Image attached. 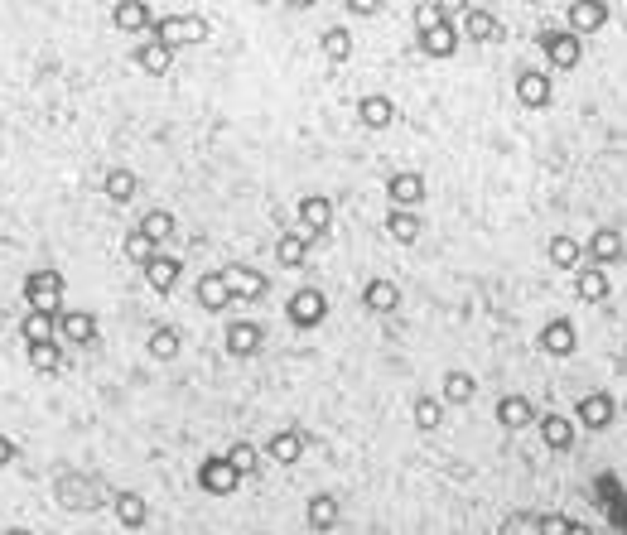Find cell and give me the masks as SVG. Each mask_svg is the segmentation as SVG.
<instances>
[{
    "instance_id": "obj_29",
    "label": "cell",
    "mask_w": 627,
    "mask_h": 535,
    "mask_svg": "<svg viewBox=\"0 0 627 535\" xmlns=\"http://www.w3.org/2000/svg\"><path fill=\"white\" fill-rule=\"evenodd\" d=\"M574 348H579V338H574L570 319H550L546 328H541V352H550V357H570Z\"/></svg>"
},
{
    "instance_id": "obj_27",
    "label": "cell",
    "mask_w": 627,
    "mask_h": 535,
    "mask_svg": "<svg viewBox=\"0 0 627 535\" xmlns=\"http://www.w3.org/2000/svg\"><path fill=\"white\" fill-rule=\"evenodd\" d=\"M111 25L126 29V34H136V29H155V10H150L145 0H121V5H111Z\"/></svg>"
},
{
    "instance_id": "obj_3",
    "label": "cell",
    "mask_w": 627,
    "mask_h": 535,
    "mask_svg": "<svg viewBox=\"0 0 627 535\" xmlns=\"http://www.w3.org/2000/svg\"><path fill=\"white\" fill-rule=\"evenodd\" d=\"M536 44H541V54L550 58V68H579V58H584V39H579L570 25L565 29L546 25L536 34Z\"/></svg>"
},
{
    "instance_id": "obj_24",
    "label": "cell",
    "mask_w": 627,
    "mask_h": 535,
    "mask_svg": "<svg viewBox=\"0 0 627 535\" xmlns=\"http://www.w3.org/2000/svg\"><path fill=\"white\" fill-rule=\"evenodd\" d=\"M357 121H362L367 131H386V126H396V102L382 97V92H372V97L357 102Z\"/></svg>"
},
{
    "instance_id": "obj_25",
    "label": "cell",
    "mask_w": 627,
    "mask_h": 535,
    "mask_svg": "<svg viewBox=\"0 0 627 535\" xmlns=\"http://www.w3.org/2000/svg\"><path fill=\"white\" fill-rule=\"evenodd\" d=\"M420 232H425V222H420L415 208H391V213H386V237L396 241V246H415Z\"/></svg>"
},
{
    "instance_id": "obj_23",
    "label": "cell",
    "mask_w": 627,
    "mask_h": 535,
    "mask_svg": "<svg viewBox=\"0 0 627 535\" xmlns=\"http://www.w3.org/2000/svg\"><path fill=\"white\" fill-rule=\"evenodd\" d=\"M550 266L565 270V275H579V266H584V241L570 237V232H555V237H550Z\"/></svg>"
},
{
    "instance_id": "obj_48",
    "label": "cell",
    "mask_w": 627,
    "mask_h": 535,
    "mask_svg": "<svg viewBox=\"0 0 627 535\" xmlns=\"http://www.w3.org/2000/svg\"><path fill=\"white\" fill-rule=\"evenodd\" d=\"M521 535H531V531H521Z\"/></svg>"
},
{
    "instance_id": "obj_20",
    "label": "cell",
    "mask_w": 627,
    "mask_h": 535,
    "mask_svg": "<svg viewBox=\"0 0 627 535\" xmlns=\"http://www.w3.org/2000/svg\"><path fill=\"white\" fill-rule=\"evenodd\" d=\"M338 516H343V502H338L333 492H314V497H309V507H304L309 531H319V535L333 531V526H338Z\"/></svg>"
},
{
    "instance_id": "obj_35",
    "label": "cell",
    "mask_w": 627,
    "mask_h": 535,
    "mask_svg": "<svg viewBox=\"0 0 627 535\" xmlns=\"http://www.w3.org/2000/svg\"><path fill=\"white\" fill-rule=\"evenodd\" d=\"M227 463H232V468H237V478H256V473H261V463H266V454H261V449H256V444H246V439H237V444H232V449H227Z\"/></svg>"
},
{
    "instance_id": "obj_32",
    "label": "cell",
    "mask_w": 627,
    "mask_h": 535,
    "mask_svg": "<svg viewBox=\"0 0 627 535\" xmlns=\"http://www.w3.org/2000/svg\"><path fill=\"white\" fill-rule=\"evenodd\" d=\"M608 270H599V266H579V275H574V295L579 299H589V304H603L608 299Z\"/></svg>"
},
{
    "instance_id": "obj_6",
    "label": "cell",
    "mask_w": 627,
    "mask_h": 535,
    "mask_svg": "<svg viewBox=\"0 0 627 535\" xmlns=\"http://www.w3.org/2000/svg\"><path fill=\"white\" fill-rule=\"evenodd\" d=\"M613 420H618V401H613L608 391H589V396H579V405H574V425L589 429V434H603Z\"/></svg>"
},
{
    "instance_id": "obj_13",
    "label": "cell",
    "mask_w": 627,
    "mask_h": 535,
    "mask_svg": "<svg viewBox=\"0 0 627 535\" xmlns=\"http://www.w3.org/2000/svg\"><path fill=\"white\" fill-rule=\"evenodd\" d=\"M97 333H102V328H97V319H92L87 309H63V314H58V338L73 343V348H92Z\"/></svg>"
},
{
    "instance_id": "obj_36",
    "label": "cell",
    "mask_w": 627,
    "mask_h": 535,
    "mask_svg": "<svg viewBox=\"0 0 627 535\" xmlns=\"http://www.w3.org/2000/svg\"><path fill=\"white\" fill-rule=\"evenodd\" d=\"M473 396H478V376L444 372V396H439V401H444V405H468Z\"/></svg>"
},
{
    "instance_id": "obj_44",
    "label": "cell",
    "mask_w": 627,
    "mask_h": 535,
    "mask_svg": "<svg viewBox=\"0 0 627 535\" xmlns=\"http://www.w3.org/2000/svg\"><path fill=\"white\" fill-rule=\"evenodd\" d=\"M15 454H20V449H15V439H10V434H0V468H10Z\"/></svg>"
},
{
    "instance_id": "obj_39",
    "label": "cell",
    "mask_w": 627,
    "mask_h": 535,
    "mask_svg": "<svg viewBox=\"0 0 627 535\" xmlns=\"http://www.w3.org/2000/svg\"><path fill=\"white\" fill-rule=\"evenodd\" d=\"M145 348H150V357H155V362H174V357H179V348H184V338H179V328H155Z\"/></svg>"
},
{
    "instance_id": "obj_45",
    "label": "cell",
    "mask_w": 627,
    "mask_h": 535,
    "mask_svg": "<svg viewBox=\"0 0 627 535\" xmlns=\"http://www.w3.org/2000/svg\"><path fill=\"white\" fill-rule=\"evenodd\" d=\"M348 10H353V15H377L382 5H377V0H348Z\"/></svg>"
},
{
    "instance_id": "obj_11",
    "label": "cell",
    "mask_w": 627,
    "mask_h": 535,
    "mask_svg": "<svg viewBox=\"0 0 627 535\" xmlns=\"http://www.w3.org/2000/svg\"><path fill=\"white\" fill-rule=\"evenodd\" d=\"M261 348H266L261 323H251V319H232V323H227V357L246 362V357H256Z\"/></svg>"
},
{
    "instance_id": "obj_12",
    "label": "cell",
    "mask_w": 627,
    "mask_h": 535,
    "mask_svg": "<svg viewBox=\"0 0 627 535\" xmlns=\"http://www.w3.org/2000/svg\"><path fill=\"white\" fill-rule=\"evenodd\" d=\"M386 198H391V208H420V203H425V174L396 169V174L386 179Z\"/></svg>"
},
{
    "instance_id": "obj_40",
    "label": "cell",
    "mask_w": 627,
    "mask_h": 535,
    "mask_svg": "<svg viewBox=\"0 0 627 535\" xmlns=\"http://www.w3.org/2000/svg\"><path fill=\"white\" fill-rule=\"evenodd\" d=\"M136 188H140V179L131 174V169H111L107 184H102V193H107L111 203H131V198H136Z\"/></svg>"
},
{
    "instance_id": "obj_9",
    "label": "cell",
    "mask_w": 627,
    "mask_h": 535,
    "mask_svg": "<svg viewBox=\"0 0 627 535\" xmlns=\"http://www.w3.org/2000/svg\"><path fill=\"white\" fill-rule=\"evenodd\" d=\"M415 44H420V54L425 58H454L459 54V25L454 20H439V25H425V29H415Z\"/></svg>"
},
{
    "instance_id": "obj_42",
    "label": "cell",
    "mask_w": 627,
    "mask_h": 535,
    "mask_svg": "<svg viewBox=\"0 0 627 535\" xmlns=\"http://www.w3.org/2000/svg\"><path fill=\"white\" fill-rule=\"evenodd\" d=\"M140 232L155 241V246H164V241L174 237V213H164V208H155V213L140 217Z\"/></svg>"
},
{
    "instance_id": "obj_37",
    "label": "cell",
    "mask_w": 627,
    "mask_h": 535,
    "mask_svg": "<svg viewBox=\"0 0 627 535\" xmlns=\"http://www.w3.org/2000/svg\"><path fill=\"white\" fill-rule=\"evenodd\" d=\"M121 256H126V261H131V266H150V261H155V256H160V246H155V241L145 237V232H126V241H121Z\"/></svg>"
},
{
    "instance_id": "obj_19",
    "label": "cell",
    "mask_w": 627,
    "mask_h": 535,
    "mask_svg": "<svg viewBox=\"0 0 627 535\" xmlns=\"http://www.w3.org/2000/svg\"><path fill=\"white\" fill-rule=\"evenodd\" d=\"M193 299L208 309V314H222L227 304H232V290H227V280H222V270H208V275H198L193 280Z\"/></svg>"
},
{
    "instance_id": "obj_38",
    "label": "cell",
    "mask_w": 627,
    "mask_h": 535,
    "mask_svg": "<svg viewBox=\"0 0 627 535\" xmlns=\"http://www.w3.org/2000/svg\"><path fill=\"white\" fill-rule=\"evenodd\" d=\"M410 415H415V429H420V434H435V429L444 425V401H435V396H415Z\"/></svg>"
},
{
    "instance_id": "obj_2",
    "label": "cell",
    "mask_w": 627,
    "mask_h": 535,
    "mask_svg": "<svg viewBox=\"0 0 627 535\" xmlns=\"http://www.w3.org/2000/svg\"><path fill=\"white\" fill-rule=\"evenodd\" d=\"M63 275L58 270H29L25 275V304L29 309H39V314H63Z\"/></svg>"
},
{
    "instance_id": "obj_14",
    "label": "cell",
    "mask_w": 627,
    "mask_h": 535,
    "mask_svg": "<svg viewBox=\"0 0 627 535\" xmlns=\"http://www.w3.org/2000/svg\"><path fill=\"white\" fill-rule=\"evenodd\" d=\"M459 34H468L473 44H497V39H502V25H497V15L483 10V5H464V15H459Z\"/></svg>"
},
{
    "instance_id": "obj_10",
    "label": "cell",
    "mask_w": 627,
    "mask_h": 535,
    "mask_svg": "<svg viewBox=\"0 0 627 535\" xmlns=\"http://www.w3.org/2000/svg\"><path fill=\"white\" fill-rule=\"evenodd\" d=\"M295 217H300V232L309 241L328 237V227H333V203H328L324 193H304L300 208H295Z\"/></svg>"
},
{
    "instance_id": "obj_1",
    "label": "cell",
    "mask_w": 627,
    "mask_h": 535,
    "mask_svg": "<svg viewBox=\"0 0 627 535\" xmlns=\"http://www.w3.org/2000/svg\"><path fill=\"white\" fill-rule=\"evenodd\" d=\"M208 34H213L208 20H203V15H184V10L155 20V29H150V39H160L164 49H189V44H203Z\"/></svg>"
},
{
    "instance_id": "obj_34",
    "label": "cell",
    "mask_w": 627,
    "mask_h": 535,
    "mask_svg": "<svg viewBox=\"0 0 627 535\" xmlns=\"http://www.w3.org/2000/svg\"><path fill=\"white\" fill-rule=\"evenodd\" d=\"M20 338H25L29 348H34V343H54L58 338V314H39V309H29L25 319H20Z\"/></svg>"
},
{
    "instance_id": "obj_26",
    "label": "cell",
    "mask_w": 627,
    "mask_h": 535,
    "mask_svg": "<svg viewBox=\"0 0 627 535\" xmlns=\"http://www.w3.org/2000/svg\"><path fill=\"white\" fill-rule=\"evenodd\" d=\"M179 275H184V261H179V256H169V251H160V256L145 266V280H150V290H155V295H169V290L179 285Z\"/></svg>"
},
{
    "instance_id": "obj_8",
    "label": "cell",
    "mask_w": 627,
    "mask_h": 535,
    "mask_svg": "<svg viewBox=\"0 0 627 535\" xmlns=\"http://www.w3.org/2000/svg\"><path fill=\"white\" fill-rule=\"evenodd\" d=\"M198 487H203L208 497H232V492L242 487V478H237V468L227 463V454H208L198 463Z\"/></svg>"
},
{
    "instance_id": "obj_7",
    "label": "cell",
    "mask_w": 627,
    "mask_h": 535,
    "mask_svg": "<svg viewBox=\"0 0 627 535\" xmlns=\"http://www.w3.org/2000/svg\"><path fill=\"white\" fill-rule=\"evenodd\" d=\"M512 92H517V107L546 111L550 97H555V87H550V68H521L517 82H512Z\"/></svg>"
},
{
    "instance_id": "obj_4",
    "label": "cell",
    "mask_w": 627,
    "mask_h": 535,
    "mask_svg": "<svg viewBox=\"0 0 627 535\" xmlns=\"http://www.w3.org/2000/svg\"><path fill=\"white\" fill-rule=\"evenodd\" d=\"M618 261H627V241H623V232L618 227H594L589 232V241H584V266H599V270H608V266H618Z\"/></svg>"
},
{
    "instance_id": "obj_16",
    "label": "cell",
    "mask_w": 627,
    "mask_h": 535,
    "mask_svg": "<svg viewBox=\"0 0 627 535\" xmlns=\"http://www.w3.org/2000/svg\"><path fill=\"white\" fill-rule=\"evenodd\" d=\"M222 280H227V290H232V304L246 299V304H256V299H266V275L251 266H227L222 270Z\"/></svg>"
},
{
    "instance_id": "obj_15",
    "label": "cell",
    "mask_w": 627,
    "mask_h": 535,
    "mask_svg": "<svg viewBox=\"0 0 627 535\" xmlns=\"http://www.w3.org/2000/svg\"><path fill=\"white\" fill-rule=\"evenodd\" d=\"M536 429H541V444H546L550 454H570V449H574V434H579V425H574L570 415H555V410H550V415H541V420H536Z\"/></svg>"
},
{
    "instance_id": "obj_5",
    "label": "cell",
    "mask_w": 627,
    "mask_h": 535,
    "mask_svg": "<svg viewBox=\"0 0 627 535\" xmlns=\"http://www.w3.org/2000/svg\"><path fill=\"white\" fill-rule=\"evenodd\" d=\"M285 319L295 323V328H319V323L328 319V295L314 290V285L295 290V295L285 299Z\"/></svg>"
},
{
    "instance_id": "obj_17",
    "label": "cell",
    "mask_w": 627,
    "mask_h": 535,
    "mask_svg": "<svg viewBox=\"0 0 627 535\" xmlns=\"http://www.w3.org/2000/svg\"><path fill=\"white\" fill-rule=\"evenodd\" d=\"M608 15H613V10H608L603 0H570V5H565V20H570L574 34H594V29H603Z\"/></svg>"
},
{
    "instance_id": "obj_28",
    "label": "cell",
    "mask_w": 627,
    "mask_h": 535,
    "mask_svg": "<svg viewBox=\"0 0 627 535\" xmlns=\"http://www.w3.org/2000/svg\"><path fill=\"white\" fill-rule=\"evenodd\" d=\"M111 511H116V521H121L126 531H140V526L150 521V502H145L140 492H116V497H111Z\"/></svg>"
},
{
    "instance_id": "obj_31",
    "label": "cell",
    "mask_w": 627,
    "mask_h": 535,
    "mask_svg": "<svg viewBox=\"0 0 627 535\" xmlns=\"http://www.w3.org/2000/svg\"><path fill=\"white\" fill-rule=\"evenodd\" d=\"M275 261L285 270L309 266V237H304V232H280V237H275Z\"/></svg>"
},
{
    "instance_id": "obj_41",
    "label": "cell",
    "mask_w": 627,
    "mask_h": 535,
    "mask_svg": "<svg viewBox=\"0 0 627 535\" xmlns=\"http://www.w3.org/2000/svg\"><path fill=\"white\" fill-rule=\"evenodd\" d=\"M29 367H34V372H44V376L63 372V348H58V338H54V343H34V348H29Z\"/></svg>"
},
{
    "instance_id": "obj_22",
    "label": "cell",
    "mask_w": 627,
    "mask_h": 535,
    "mask_svg": "<svg viewBox=\"0 0 627 535\" xmlns=\"http://www.w3.org/2000/svg\"><path fill=\"white\" fill-rule=\"evenodd\" d=\"M396 304H401V285H396V280H382V275H377V280L362 285V309H367V314H396Z\"/></svg>"
},
{
    "instance_id": "obj_46",
    "label": "cell",
    "mask_w": 627,
    "mask_h": 535,
    "mask_svg": "<svg viewBox=\"0 0 627 535\" xmlns=\"http://www.w3.org/2000/svg\"><path fill=\"white\" fill-rule=\"evenodd\" d=\"M570 535H594V531H589V526H579V521H574V526H570Z\"/></svg>"
},
{
    "instance_id": "obj_30",
    "label": "cell",
    "mask_w": 627,
    "mask_h": 535,
    "mask_svg": "<svg viewBox=\"0 0 627 535\" xmlns=\"http://www.w3.org/2000/svg\"><path fill=\"white\" fill-rule=\"evenodd\" d=\"M319 54H324L328 63H348V58H353V29L348 25L319 29Z\"/></svg>"
},
{
    "instance_id": "obj_21",
    "label": "cell",
    "mask_w": 627,
    "mask_h": 535,
    "mask_svg": "<svg viewBox=\"0 0 627 535\" xmlns=\"http://www.w3.org/2000/svg\"><path fill=\"white\" fill-rule=\"evenodd\" d=\"M492 415H497V425L512 429V434H517V429H531L536 420H541V415H536V405L526 401V396H502Z\"/></svg>"
},
{
    "instance_id": "obj_43",
    "label": "cell",
    "mask_w": 627,
    "mask_h": 535,
    "mask_svg": "<svg viewBox=\"0 0 627 535\" xmlns=\"http://www.w3.org/2000/svg\"><path fill=\"white\" fill-rule=\"evenodd\" d=\"M570 516H565V511H541V516H536V531L531 535H570Z\"/></svg>"
},
{
    "instance_id": "obj_18",
    "label": "cell",
    "mask_w": 627,
    "mask_h": 535,
    "mask_svg": "<svg viewBox=\"0 0 627 535\" xmlns=\"http://www.w3.org/2000/svg\"><path fill=\"white\" fill-rule=\"evenodd\" d=\"M261 454L271 458V463H280V468H295V463L304 458V434L300 429H275Z\"/></svg>"
},
{
    "instance_id": "obj_47",
    "label": "cell",
    "mask_w": 627,
    "mask_h": 535,
    "mask_svg": "<svg viewBox=\"0 0 627 535\" xmlns=\"http://www.w3.org/2000/svg\"><path fill=\"white\" fill-rule=\"evenodd\" d=\"M5 535H34V531H25V526H10V531H5Z\"/></svg>"
},
{
    "instance_id": "obj_33",
    "label": "cell",
    "mask_w": 627,
    "mask_h": 535,
    "mask_svg": "<svg viewBox=\"0 0 627 535\" xmlns=\"http://www.w3.org/2000/svg\"><path fill=\"white\" fill-rule=\"evenodd\" d=\"M136 68H145L150 78H164V73L174 68V49H164L160 39H145L136 49Z\"/></svg>"
}]
</instances>
